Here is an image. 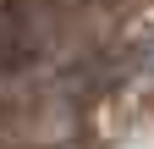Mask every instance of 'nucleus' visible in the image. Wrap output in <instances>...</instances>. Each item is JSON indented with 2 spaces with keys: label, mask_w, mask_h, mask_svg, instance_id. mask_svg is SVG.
<instances>
[{
  "label": "nucleus",
  "mask_w": 154,
  "mask_h": 149,
  "mask_svg": "<svg viewBox=\"0 0 154 149\" xmlns=\"http://www.w3.org/2000/svg\"><path fill=\"white\" fill-rule=\"evenodd\" d=\"M61 6H72V0H61Z\"/></svg>",
  "instance_id": "f257e3e1"
}]
</instances>
